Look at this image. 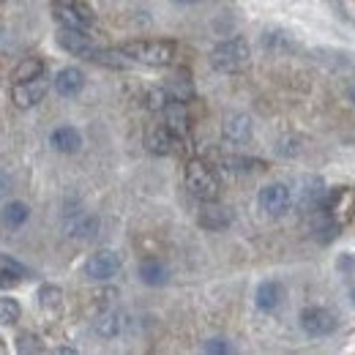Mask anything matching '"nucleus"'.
<instances>
[{"mask_svg":"<svg viewBox=\"0 0 355 355\" xmlns=\"http://www.w3.org/2000/svg\"><path fill=\"white\" fill-rule=\"evenodd\" d=\"M115 49L129 60V66L137 63V66H150V69L170 66L178 55V44L170 39H137V42H126Z\"/></svg>","mask_w":355,"mask_h":355,"instance_id":"f257e3e1","label":"nucleus"},{"mask_svg":"<svg viewBox=\"0 0 355 355\" xmlns=\"http://www.w3.org/2000/svg\"><path fill=\"white\" fill-rule=\"evenodd\" d=\"M183 180H186L189 194L194 200H200V202L219 200V194H222V178H219V173L208 162H202V159H189L186 162Z\"/></svg>","mask_w":355,"mask_h":355,"instance_id":"f03ea898","label":"nucleus"},{"mask_svg":"<svg viewBox=\"0 0 355 355\" xmlns=\"http://www.w3.org/2000/svg\"><path fill=\"white\" fill-rule=\"evenodd\" d=\"M249 63H252V46H249L246 39H241V36L219 42V44L211 49V66L219 74H238Z\"/></svg>","mask_w":355,"mask_h":355,"instance_id":"7ed1b4c3","label":"nucleus"},{"mask_svg":"<svg viewBox=\"0 0 355 355\" xmlns=\"http://www.w3.org/2000/svg\"><path fill=\"white\" fill-rule=\"evenodd\" d=\"M52 17L60 28H71V31H85L90 33L96 25V14L88 3L83 0H55L52 3Z\"/></svg>","mask_w":355,"mask_h":355,"instance_id":"20e7f679","label":"nucleus"},{"mask_svg":"<svg viewBox=\"0 0 355 355\" xmlns=\"http://www.w3.org/2000/svg\"><path fill=\"white\" fill-rule=\"evenodd\" d=\"M257 205L263 208V214L270 219H282L293 211L295 200H293V189L287 183H266L257 194Z\"/></svg>","mask_w":355,"mask_h":355,"instance_id":"39448f33","label":"nucleus"},{"mask_svg":"<svg viewBox=\"0 0 355 355\" xmlns=\"http://www.w3.org/2000/svg\"><path fill=\"white\" fill-rule=\"evenodd\" d=\"M58 46L74 58H85V60H93L98 63L101 58V46H96V42L90 39L85 31H71V28H60L58 36H55Z\"/></svg>","mask_w":355,"mask_h":355,"instance_id":"423d86ee","label":"nucleus"},{"mask_svg":"<svg viewBox=\"0 0 355 355\" xmlns=\"http://www.w3.org/2000/svg\"><path fill=\"white\" fill-rule=\"evenodd\" d=\"M121 266H123V260H121V254L115 249H96L85 260L83 273L88 276L90 282H110L112 276H118Z\"/></svg>","mask_w":355,"mask_h":355,"instance_id":"0eeeda50","label":"nucleus"},{"mask_svg":"<svg viewBox=\"0 0 355 355\" xmlns=\"http://www.w3.org/2000/svg\"><path fill=\"white\" fill-rule=\"evenodd\" d=\"M325 194H328V186H325V180L320 175H304L298 180V191L293 194V200H295V205H298V211H304L306 216L314 214V211H320L322 208V202H325Z\"/></svg>","mask_w":355,"mask_h":355,"instance_id":"6e6552de","label":"nucleus"},{"mask_svg":"<svg viewBox=\"0 0 355 355\" xmlns=\"http://www.w3.org/2000/svg\"><path fill=\"white\" fill-rule=\"evenodd\" d=\"M322 208H325L328 216H334L339 224H347L355 214V189L353 186H334V189H328Z\"/></svg>","mask_w":355,"mask_h":355,"instance_id":"1a4fd4ad","label":"nucleus"},{"mask_svg":"<svg viewBox=\"0 0 355 355\" xmlns=\"http://www.w3.org/2000/svg\"><path fill=\"white\" fill-rule=\"evenodd\" d=\"M298 322H301V331L311 339H322V336H331L336 331V317L325 306H306L301 311Z\"/></svg>","mask_w":355,"mask_h":355,"instance_id":"9d476101","label":"nucleus"},{"mask_svg":"<svg viewBox=\"0 0 355 355\" xmlns=\"http://www.w3.org/2000/svg\"><path fill=\"white\" fill-rule=\"evenodd\" d=\"M49 93V80L44 74L36 80H25V83H14L11 85V101L17 110H31L36 104L44 101V96Z\"/></svg>","mask_w":355,"mask_h":355,"instance_id":"9b49d317","label":"nucleus"},{"mask_svg":"<svg viewBox=\"0 0 355 355\" xmlns=\"http://www.w3.org/2000/svg\"><path fill=\"white\" fill-rule=\"evenodd\" d=\"M232 222H235L232 208L222 205L219 200H208V202H202V205H200L197 224H200L202 230H208V232H222V230H227Z\"/></svg>","mask_w":355,"mask_h":355,"instance_id":"f8f14e48","label":"nucleus"},{"mask_svg":"<svg viewBox=\"0 0 355 355\" xmlns=\"http://www.w3.org/2000/svg\"><path fill=\"white\" fill-rule=\"evenodd\" d=\"M254 134V123L246 112H230L222 123V137L230 145H246Z\"/></svg>","mask_w":355,"mask_h":355,"instance_id":"ddd939ff","label":"nucleus"},{"mask_svg":"<svg viewBox=\"0 0 355 355\" xmlns=\"http://www.w3.org/2000/svg\"><path fill=\"white\" fill-rule=\"evenodd\" d=\"M180 145H183V139H178L175 134L170 132L164 123L148 129V134H145V148H148V153H153V156H173Z\"/></svg>","mask_w":355,"mask_h":355,"instance_id":"4468645a","label":"nucleus"},{"mask_svg":"<svg viewBox=\"0 0 355 355\" xmlns=\"http://www.w3.org/2000/svg\"><path fill=\"white\" fill-rule=\"evenodd\" d=\"M63 230H66V235L71 238V241H93L96 235H98V230H101V222H98V216L96 214H88V211H80V214H74V216H69L66 224H63Z\"/></svg>","mask_w":355,"mask_h":355,"instance_id":"2eb2a0df","label":"nucleus"},{"mask_svg":"<svg viewBox=\"0 0 355 355\" xmlns=\"http://www.w3.org/2000/svg\"><path fill=\"white\" fill-rule=\"evenodd\" d=\"M52 88H55L58 96H63V98L80 96L83 88H85V74H83V69H77V66H63V69L52 77Z\"/></svg>","mask_w":355,"mask_h":355,"instance_id":"dca6fc26","label":"nucleus"},{"mask_svg":"<svg viewBox=\"0 0 355 355\" xmlns=\"http://www.w3.org/2000/svg\"><path fill=\"white\" fill-rule=\"evenodd\" d=\"M162 123L175 134L178 139H186L189 137V129H191V115L186 110L183 101H170L164 110H162Z\"/></svg>","mask_w":355,"mask_h":355,"instance_id":"f3484780","label":"nucleus"},{"mask_svg":"<svg viewBox=\"0 0 355 355\" xmlns=\"http://www.w3.org/2000/svg\"><path fill=\"white\" fill-rule=\"evenodd\" d=\"M137 276L148 287H164L170 282V268L162 257H142L137 266Z\"/></svg>","mask_w":355,"mask_h":355,"instance_id":"a211bd4d","label":"nucleus"},{"mask_svg":"<svg viewBox=\"0 0 355 355\" xmlns=\"http://www.w3.org/2000/svg\"><path fill=\"white\" fill-rule=\"evenodd\" d=\"M309 227H311L314 241H317V243H322V246H328L331 241H336V238H339V232H342V224L336 222L334 216H328V214H325V208H320V211L309 214Z\"/></svg>","mask_w":355,"mask_h":355,"instance_id":"6ab92c4d","label":"nucleus"},{"mask_svg":"<svg viewBox=\"0 0 355 355\" xmlns=\"http://www.w3.org/2000/svg\"><path fill=\"white\" fill-rule=\"evenodd\" d=\"M93 331L101 339H118L123 334V314L115 309V306H104V309L93 317Z\"/></svg>","mask_w":355,"mask_h":355,"instance_id":"aec40b11","label":"nucleus"},{"mask_svg":"<svg viewBox=\"0 0 355 355\" xmlns=\"http://www.w3.org/2000/svg\"><path fill=\"white\" fill-rule=\"evenodd\" d=\"M282 298H284V287H282V282H276V279H266V282H260L257 284V290H254V306L260 311H276L282 306Z\"/></svg>","mask_w":355,"mask_h":355,"instance_id":"412c9836","label":"nucleus"},{"mask_svg":"<svg viewBox=\"0 0 355 355\" xmlns=\"http://www.w3.org/2000/svg\"><path fill=\"white\" fill-rule=\"evenodd\" d=\"M49 145H52V150L71 156V153H77L83 148V134L77 132L74 126H58L49 134Z\"/></svg>","mask_w":355,"mask_h":355,"instance_id":"4be33fe9","label":"nucleus"},{"mask_svg":"<svg viewBox=\"0 0 355 355\" xmlns=\"http://www.w3.org/2000/svg\"><path fill=\"white\" fill-rule=\"evenodd\" d=\"M31 276V268L22 266L17 257L11 254H0V287H17L19 282H25Z\"/></svg>","mask_w":355,"mask_h":355,"instance_id":"5701e85b","label":"nucleus"},{"mask_svg":"<svg viewBox=\"0 0 355 355\" xmlns=\"http://www.w3.org/2000/svg\"><path fill=\"white\" fill-rule=\"evenodd\" d=\"M36 298H39V309L44 311L46 317H60L63 314V290L58 284H42Z\"/></svg>","mask_w":355,"mask_h":355,"instance_id":"b1692460","label":"nucleus"},{"mask_svg":"<svg viewBox=\"0 0 355 355\" xmlns=\"http://www.w3.org/2000/svg\"><path fill=\"white\" fill-rule=\"evenodd\" d=\"M222 167L227 173H232V175H252V173L266 170V162H263V159H254V156H241V153H235V156H224Z\"/></svg>","mask_w":355,"mask_h":355,"instance_id":"393cba45","label":"nucleus"},{"mask_svg":"<svg viewBox=\"0 0 355 355\" xmlns=\"http://www.w3.org/2000/svg\"><path fill=\"white\" fill-rule=\"evenodd\" d=\"M0 219H3L6 227L19 230L22 224L31 219V205L22 202V200H8V202L3 205V211H0Z\"/></svg>","mask_w":355,"mask_h":355,"instance_id":"a878e982","label":"nucleus"},{"mask_svg":"<svg viewBox=\"0 0 355 355\" xmlns=\"http://www.w3.org/2000/svg\"><path fill=\"white\" fill-rule=\"evenodd\" d=\"M164 88H167V93H170V98L173 101H183V104H189L191 98H194V83H191V77L189 74H175V77H170L167 83H164Z\"/></svg>","mask_w":355,"mask_h":355,"instance_id":"bb28decb","label":"nucleus"},{"mask_svg":"<svg viewBox=\"0 0 355 355\" xmlns=\"http://www.w3.org/2000/svg\"><path fill=\"white\" fill-rule=\"evenodd\" d=\"M44 71H46V63L39 58V55H33V58H22V60L17 63V69H14V83L36 80V77H42Z\"/></svg>","mask_w":355,"mask_h":355,"instance_id":"cd10ccee","label":"nucleus"},{"mask_svg":"<svg viewBox=\"0 0 355 355\" xmlns=\"http://www.w3.org/2000/svg\"><path fill=\"white\" fill-rule=\"evenodd\" d=\"M14 347H17L19 355H39L46 350L42 336H39V334H31V331H22V334L14 339Z\"/></svg>","mask_w":355,"mask_h":355,"instance_id":"c85d7f7f","label":"nucleus"},{"mask_svg":"<svg viewBox=\"0 0 355 355\" xmlns=\"http://www.w3.org/2000/svg\"><path fill=\"white\" fill-rule=\"evenodd\" d=\"M263 46L270 49V52H293L295 49L293 39L284 31H266L263 33Z\"/></svg>","mask_w":355,"mask_h":355,"instance_id":"c756f323","label":"nucleus"},{"mask_svg":"<svg viewBox=\"0 0 355 355\" xmlns=\"http://www.w3.org/2000/svg\"><path fill=\"white\" fill-rule=\"evenodd\" d=\"M22 320V306L17 298L0 295V325H17Z\"/></svg>","mask_w":355,"mask_h":355,"instance_id":"7c9ffc66","label":"nucleus"},{"mask_svg":"<svg viewBox=\"0 0 355 355\" xmlns=\"http://www.w3.org/2000/svg\"><path fill=\"white\" fill-rule=\"evenodd\" d=\"M170 101H173V98H170V93H167L164 85H156V88H150L145 93V107H148L150 112H162Z\"/></svg>","mask_w":355,"mask_h":355,"instance_id":"2f4dec72","label":"nucleus"},{"mask_svg":"<svg viewBox=\"0 0 355 355\" xmlns=\"http://www.w3.org/2000/svg\"><path fill=\"white\" fill-rule=\"evenodd\" d=\"M202 353L230 355V353H235V347H232L227 339H222V336H214V339H205V342H202Z\"/></svg>","mask_w":355,"mask_h":355,"instance_id":"473e14b6","label":"nucleus"},{"mask_svg":"<svg viewBox=\"0 0 355 355\" xmlns=\"http://www.w3.org/2000/svg\"><path fill=\"white\" fill-rule=\"evenodd\" d=\"M336 268H339L342 273H353L355 270V254L353 252H345V254L336 260Z\"/></svg>","mask_w":355,"mask_h":355,"instance_id":"72a5a7b5","label":"nucleus"},{"mask_svg":"<svg viewBox=\"0 0 355 355\" xmlns=\"http://www.w3.org/2000/svg\"><path fill=\"white\" fill-rule=\"evenodd\" d=\"M55 353H60V355H74L77 350H74V347H55Z\"/></svg>","mask_w":355,"mask_h":355,"instance_id":"f704fd0d","label":"nucleus"},{"mask_svg":"<svg viewBox=\"0 0 355 355\" xmlns=\"http://www.w3.org/2000/svg\"><path fill=\"white\" fill-rule=\"evenodd\" d=\"M175 3H180V6H194V3H200V0H175Z\"/></svg>","mask_w":355,"mask_h":355,"instance_id":"c9c22d12","label":"nucleus"}]
</instances>
